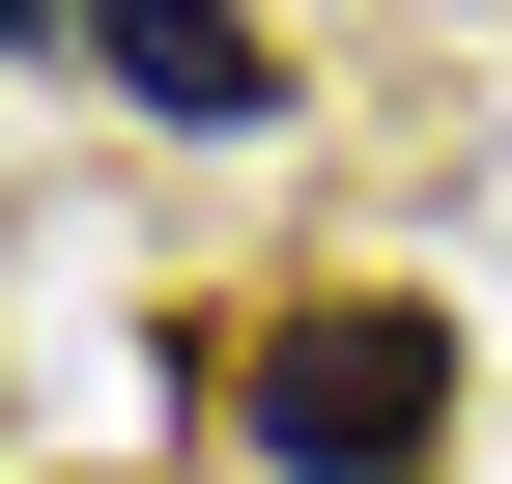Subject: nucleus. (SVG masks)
I'll return each instance as SVG.
<instances>
[{
    "mask_svg": "<svg viewBox=\"0 0 512 484\" xmlns=\"http://www.w3.org/2000/svg\"><path fill=\"white\" fill-rule=\"evenodd\" d=\"M228 428L285 484H427V456H456V342H427L399 285H313V314L228 342Z\"/></svg>",
    "mask_w": 512,
    "mask_h": 484,
    "instance_id": "1",
    "label": "nucleus"
},
{
    "mask_svg": "<svg viewBox=\"0 0 512 484\" xmlns=\"http://www.w3.org/2000/svg\"><path fill=\"white\" fill-rule=\"evenodd\" d=\"M86 57L114 114H171V143H256V114H285V29H256V0H86Z\"/></svg>",
    "mask_w": 512,
    "mask_h": 484,
    "instance_id": "2",
    "label": "nucleus"
}]
</instances>
